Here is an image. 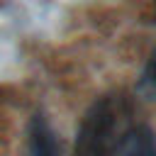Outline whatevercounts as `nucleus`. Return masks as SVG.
<instances>
[{
  "label": "nucleus",
  "instance_id": "obj_1",
  "mask_svg": "<svg viewBox=\"0 0 156 156\" xmlns=\"http://www.w3.org/2000/svg\"><path fill=\"white\" fill-rule=\"evenodd\" d=\"M132 132V105L124 95H105L90 105L85 112L78 139L76 156H112L124 144Z\"/></svg>",
  "mask_w": 156,
  "mask_h": 156
},
{
  "label": "nucleus",
  "instance_id": "obj_2",
  "mask_svg": "<svg viewBox=\"0 0 156 156\" xmlns=\"http://www.w3.org/2000/svg\"><path fill=\"white\" fill-rule=\"evenodd\" d=\"M58 144L51 124L44 119V115H34L29 124V151L27 156H56Z\"/></svg>",
  "mask_w": 156,
  "mask_h": 156
},
{
  "label": "nucleus",
  "instance_id": "obj_3",
  "mask_svg": "<svg viewBox=\"0 0 156 156\" xmlns=\"http://www.w3.org/2000/svg\"><path fill=\"white\" fill-rule=\"evenodd\" d=\"M139 90L149 98H156V49L151 51L146 66H144V73H141V83H139Z\"/></svg>",
  "mask_w": 156,
  "mask_h": 156
}]
</instances>
